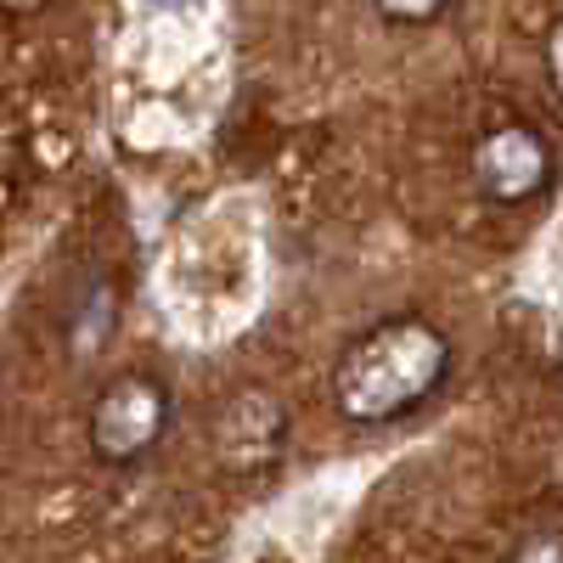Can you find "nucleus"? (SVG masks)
Segmentation results:
<instances>
[{"instance_id": "obj_7", "label": "nucleus", "mask_w": 563, "mask_h": 563, "mask_svg": "<svg viewBox=\"0 0 563 563\" xmlns=\"http://www.w3.org/2000/svg\"><path fill=\"white\" fill-rule=\"evenodd\" d=\"M384 23H417V29H429V23H440V18H451L445 7H429V12H395V7H384L378 12Z\"/></svg>"}, {"instance_id": "obj_1", "label": "nucleus", "mask_w": 563, "mask_h": 563, "mask_svg": "<svg viewBox=\"0 0 563 563\" xmlns=\"http://www.w3.org/2000/svg\"><path fill=\"white\" fill-rule=\"evenodd\" d=\"M451 339L445 327L429 316H384L366 333H355L327 378V400L355 429H378V422L411 417L417 406H429L445 378H451Z\"/></svg>"}, {"instance_id": "obj_3", "label": "nucleus", "mask_w": 563, "mask_h": 563, "mask_svg": "<svg viewBox=\"0 0 563 563\" xmlns=\"http://www.w3.org/2000/svg\"><path fill=\"white\" fill-rule=\"evenodd\" d=\"M552 147L536 124H490L479 141H474V186L485 203H501V209H519V203H536L547 186H552Z\"/></svg>"}, {"instance_id": "obj_5", "label": "nucleus", "mask_w": 563, "mask_h": 563, "mask_svg": "<svg viewBox=\"0 0 563 563\" xmlns=\"http://www.w3.org/2000/svg\"><path fill=\"white\" fill-rule=\"evenodd\" d=\"M512 563H563V530H536L512 547Z\"/></svg>"}, {"instance_id": "obj_2", "label": "nucleus", "mask_w": 563, "mask_h": 563, "mask_svg": "<svg viewBox=\"0 0 563 563\" xmlns=\"http://www.w3.org/2000/svg\"><path fill=\"white\" fill-rule=\"evenodd\" d=\"M169 417H175V400L153 372H119L113 384H102L97 406H90L85 434L102 462L130 467L169 434Z\"/></svg>"}, {"instance_id": "obj_6", "label": "nucleus", "mask_w": 563, "mask_h": 563, "mask_svg": "<svg viewBox=\"0 0 563 563\" xmlns=\"http://www.w3.org/2000/svg\"><path fill=\"white\" fill-rule=\"evenodd\" d=\"M541 57H547V79H552V90L563 97V18L547 29V45H541Z\"/></svg>"}, {"instance_id": "obj_4", "label": "nucleus", "mask_w": 563, "mask_h": 563, "mask_svg": "<svg viewBox=\"0 0 563 563\" xmlns=\"http://www.w3.org/2000/svg\"><path fill=\"white\" fill-rule=\"evenodd\" d=\"M288 451V406L271 389H238L214 417V462L225 474H271Z\"/></svg>"}]
</instances>
